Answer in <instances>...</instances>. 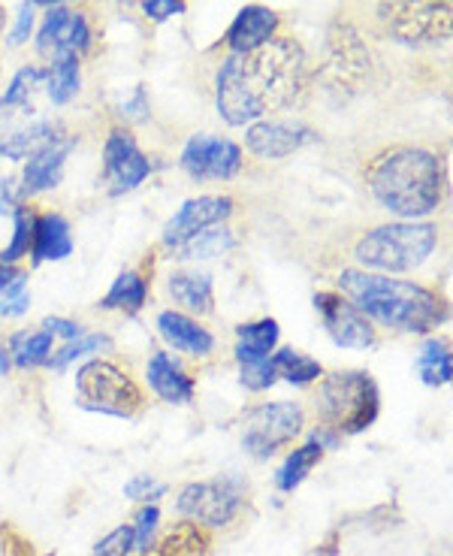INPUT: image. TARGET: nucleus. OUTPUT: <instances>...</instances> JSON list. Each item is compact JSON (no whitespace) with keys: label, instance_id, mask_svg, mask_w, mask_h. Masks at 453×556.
Masks as SVG:
<instances>
[{"label":"nucleus","instance_id":"1","mask_svg":"<svg viewBox=\"0 0 453 556\" xmlns=\"http://www.w3.org/2000/svg\"><path fill=\"white\" fill-rule=\"evenodd\" d=\"M305 85V52L297 40L273 37L261 49L230 55L215 79L221 118L234 127H251L263 115L288 110Z\"/></svg>","mask_w":453,"mask_h":556},{"label":"nucleus","instance_id":"2","mask_svg":"<svg viewBox=\"0 0 453 556\" xmlns=\"http://www.w3.org/2000/svg\"><path fill=\"white\" fill-rule=\"evenodd\" d=\"M444 161L429 149L393 146L372 157L366 185L381 208L402 222H420L441 206L444 197Z\"/></svg>","mask_w":453,"mask_h":556},{"label":"nucleus","instance_id":"3","mask_svg":"<svg viewBox=\"0 0 453 556\" xmlns=\"http://www.w3.org/2000/svg\"><path fill=\"white\" fill-rule=\"evenodd\" d=\"M339 288H342L344 300L357 308L363 318L378 320L381 327H390V330L429 333L448 320L444 296L417 281L344 269L339 276Z\"/></svg>","mask_w":453,"mask_h":556},{"label":"nucleus","instance_id":"4","mask_svg":"<svg viewBox=\"0 0 453 556\" xmlns=\"http://www.w3.org/2000/svg\"><path fill=\"white\" fill-rule=\"evenodd\" d=\"M439 245V227L429 222L381 224L360 239L357 261L378 273H412L429 261Z\"/></svg>","mask_w":453,"mask_h":556},{"label":"nucleus","instance_id":"5","mask_svg":"<svg viewBox=\"0 0 453 556\" xmlns=\"http://www.w3.org/2000/svg\"><path fill=\"white\" fill-rule=\"evenodd\" d=\"M381 412V393L375 378L360 369H339L320 381L317 390V415L327 427L344 435H357L369 430Z\"/></svg>","mask_w":453,"mask_h":556},{"label":"nucleus","instance_id":"6","mask_svg":"<svg viewBox=\"0 0 453 556\" xmlns=\"http://www.w3.org/2000/svg\"><path fill=\"white\" fill-rule=\"evenodd\" d=\"M85 408L115 417H134L146 405L142 388L112 361H88L76 376Z\"/></svg>","mask_w":453,"mask_h":556},{"label":"nucleus","instance_id":"7","mask_svg":"<svg viewBox=\"0 0 453 556\" xmlns=\"http://www.w3.org/2000/svg\"><path fill=\"white\" fill-rule=\"evenodd\" d=\"M246 481L239 478H212L181 486L176 511L197 527H227L242 511Z\"/></svg>","mask_w":453,"mask_h":556},{"label":"nucleus","instance_id":"8","mask_svg":"<svg viewBox=\"0 0 453 556\" xmlns=\"http://www.w3.org/2000/svg\"><path fill=\"white\" fill-rule=\"evenodd\" d=\"M302 408L297 403H263L246 415L242 447L251 457L269 459L278 447L290 445L302 432Z\"/></svg>","mask_w":453,"mask_h":556},{"label":"nucleus","instance_id":"9","mask_svg":"<svg viewBox=\"0 0 453 556\" xmlns=\"http://www.w3.org/2000/svg\"><path fill=\"white\" fill-rule=\"evenodd\" d=\"M451 3H381L378 15L390 37L408 46L451 40Z\"/></svg>","mask_w":453,"mask_h":556},{"label":"nucleus","instance_id":"10","mask_svg":"<svg viewBox=\"0 0 453 556\" xmlns=\"http://www.w3.org/2000/svg\"><path fill=\"white\" fill-rule=\"evenodd\" d=\"M88 46H91L88 18L76 10H70V7H61V3L49 7L40 34H37V52L55 64V61L85 55Z\"/></svg>","mask_w":453,"mask_h":556},{"label":"nucleus","instance_id":"11","mask_svg":"<svg viewBox=\"0 0 453 556\" xmlns=\"http://www.w3.org/2000/svg\"><path fill=\"white\" fill-rule=\"evenodd\" d=\"M181 169L197 181L234 179L242 169V149L234 139L197 134V137L188 139V146L181 152Z\"/></svg>","mask_w":453,"mask_h":556},{"label":"nucleus","instance_id":"12","mask_svg":"<svg viewBox=\"0 0 453 556\" xmlns=\"http://www.w3.org/2000/svg\"><path fill=\"white\" fill-rule=\"evenodd\" d=\"M149 157L139 152L134 134L124 130V127L110 130L106 146H103V176L110 181V194L122 197L127 191H134V188H139L142 181L149 179Z\"/></svg>","mask_w":453,"mask_h":556},{"label":"nucleus","instance_id":"13","mask_svg":"<svg viewBox=\"0 0 453 556\" xmlns=\"http://www.w3.org/2000/svg\"><path fill=\"white\" fill-rule=\"evenodd\" d=\"M315 306L317 312H320V318H324L327 333H330V339L339 348H348V351H366V348H372L378 342L372 320L363 318L357 308L344 300L342 293H315Z\"/></svg>","mask_w":453,"mask_h":556},{"label":"nucleus","instance_id":"14","mask_svg":"<svg viewBox=\"0 0 453 556\" xmlns=\"http://www.w3.org/2000/svg\"><path fill=\"white\" fill-rule=\"evenodd\" d=\"M230 215H234V200L230 197H193L188 203H181L179 212L164 227V245L179 249L181 242H188L197 233L215 227V224L227 222Z\"/></svg>","mask_w":453,"mask_h":556},{"label":"nucleus","instance_id":"15","mask_svg":"<svg viewBox=\"0 0 453 556\" xmlns=\"http://www.w3.org/2000/svg\"><path fill=\"white\" fill-rule=\"evenodd\" d=\"M317 134L305 125H288V122H257L248 127V152L263 161H281L288 154L300 152L302 146L315 142Z\"/></svg>","mask_w":453,"mask_h":556},{"label":"nucleus","instance_id":"16","mask_svg":"<svg viewBox=\"0 0 453 556\" xmlns=\"http://www.w3.org/2000/svg\"><path fill=\"white\" fill-rule=\"evenodd\" d=\"M275 30H278V15L269 7L251 3L246 10H239V15L234 18V25L227 30V46L234 55H246V52L261 49L263 42L273 40Z\"/></svg>","mask_w":453,"mask_h":556},{"label":"nucleus","instance_id":"17","mask_svg":"<svg viewBox=\"0 0 453 556\" xmlns=\"http://www.w3.org/2000/svg\"><path fill=\"white\" fill-rule=\"evenodd\" d=\"M73 146H76V139L64 137L55 146H49V149H42L40 154H34L28 161V167H25V176H22V194H42V191H52L61 185L64 179V167H67V157L73 152Z\"/></svg>","mask_w":453,"mask_h":556},{"label":"nucleus","instance_id":"18","mask_svg":"<svg viewBox=\"0 0 453 556\" xmlns=\"http://www.w3.org/2000/svg\"><path fill=\"white\" fill-rule=\"evenodd\" d=\"M158 330L176 351H185L191 357H209L215 351V336L193 318H188L185 312H161Z\"/></svg>","mask_w":453,"mask_h":556},{"label":"nucleus","instance_id":"19","mask_svg":"<svg viewBox=\"0 0 453 556\" xmlns=\"http://www.w3.org/2000/svg\"><path fill=\"white\" fill-rule=\"evenodd\" d=\"M149 384L164 403L188 405L193 400V378L166 351H154L151 354Z\"/></svg>","mask_w":453,"mask_h":556},{"label":"nucleus","instance_id":"20","mask_svg":"<svg viewBox=\"0 0 453 556\" xmlns=\"http://www.w3.org/2000/svg\"><path fill=\"white\" fill-rule=\"evenodd\" d=\"M61 139H64V134L55 122H34L28 127H18V130H0V154L22 161V157L40 154L42 149L55 146Z\"/></svg>","mask_w":453,"mask_h":556},{"label":"nucleus","instance_id":"21","mask_svg":"<svg viewBox=\"0 0 453 556\" xmlns=\"http://www.w3.org/2000/svg\"><path fill=\"white\" fill-rule=\"evenodd\" d=\"M34 266L46 264V261H64L73 254V237H70V224L64 215H40L37 227H34Z\"/></svg>","mask_w":453,"mask_h":556},{"label":"nucleus","instance_id":"22","mask_svg":"<svg viewBox=\"0 0 453 556\" xmlns=\"http://www.w3.org/2000/svg\"><path fill=\"white\" fill-rule=\"evenodd\" d=\"M166 288H169V296L193 315H209L215 308V288H212V278L206 273L176 269L166 281Z\"/></svg>","mask_w":453,"mask_h":556},{"label":"nucleus","instance_id":"23","mask_svg":"<svg viewBox=\"0 0 453 556\" xmlns=\"http://www.w3.org/2000/svg\"><path fill=\"white\" fill-rule=\"evenodd\" d=\"M275 342H278V320L263 318L254 324H242L236 330V361L239 366L269 361Z\"/></svg>","mask_w":453,"mask_h":556},{"label":"nucleus","instance_id":"24","mask_svg":"<svg viewBox=\"0 0 453 556\" xmlns=\"http://www.w3.org/2000/svg\"><path fill=\"white\" fill-rule=\"evenodd\" d=\"M209 547H212V539L203 527H197L191 520L185 523H176L173 529H166L164 539L154 542V551H149L151 556H206Z\"/></svg>","mask_w":453,"mask_h":556},{"label":"nucleus","instance_id":"25","mask_svg":"<svg viewBox=\"0 0 453 556\" xmlns=\"http://www.w3.org/2000/svg\"><path fill=\"white\" fill-rule=\"evenodd\" d=\"M320 457H324V447H320V442H305L302 447H297V451H290V457L278 466V472H275V486L281 490V493H293L297 486L309 478V472L315 469L317 463H320Z\"/></svg>","mask_w":453,"mask_h":556},{"label":"nucleus","instance_id":"26","mask_svg":"<svg viewBox=\"0 0 453 556\" xmlns=\"http://www.w3.org/2000/svg\"><path fill=\"white\" fill-rule=\"evenodd\" d=\"M28 308V273L18 269V266L0 264V315H3V318H22Z\"/></svg>","mask_w":453,"mask_h":556},{"label":"nucleus","instance_id":"27","mask_svg":"<svg viewBox=\"0 0 453 556\" xmlns=\"http://www.w3.org/2000/svg\"><path fill=\"white\" fill-rule=\"evenodd\" d=\"M417 372H420V381L429 384V388L451 384V345H448L444 339H429V342H424V345H420V354H417Z\"/></svg>","mask_w":453,"mask_h":556},{"label":"nucleus","instance_id":"28","mask_svg":"<svg viewBox=\"0 0 453 556\" xmlns=\"http://www.w3.org/2000/svg\"><path fill=\"white\" fill-rule=\"evenodd\" d=\"M146 296H149V285L146 278L139 276L137 269L122 273V276L112 281L110 293L97 303L100 308H122L127 315H137L139 308L146 306Z\"/></svg>","mask_w":453,"mask_h":556},{"label":"nucleus","instance_id":"29","mask_svg":"<svg viewBox=\"0 0 453 556\" xmlns=\"http://www.w3.org/2000/svg\"><path fill=\"white\" fill-rule=\"evenodd\" d=\"M52 357V336L46 330H18L10 339V361L18 369H34Z\"/></svg>","mask_w":453,"mask_h":556},{"label":"nucleus","instance_id":"30","mask_svg":"<svg viewBox=\"0 0 453 556\" xmlns=\"http://www.w3.org/2000/svg\"><path fill=\"white\" fill-rule=\"evenodd\" d=\"M236 245L234 230L221 227V230H203L188 242H181L179 249H173V257L179 261H206V257H218L224 251H230Z\"/></svg>","mask_w":453,"mask_h":556},{"label":"nucleus","instance_id":"31","mask_svg":"<svg viewBox=\"0 0 453 556\" xmlns=\"http://www.w3.org/2000/svg\"><path fill=\"white\" fill-rule=\"evenodd\" d=\"M42 83H49V67H40V64L22 67L13 76L10 88L3 91L0 110H13V106H18V110L30 112V98H34V91H37Z\"/></svg>","mask_w":453,"mask_h":556},{"label":"nucleus","instance_id":"32","mask_svg":"<svg viewBox=\"0 0 453 556\" xmlns=\"http://www.w3.org/2000/svg\"><path fill=\"white\" fill-rule=\"evenodd\" d=\"M273 369H275V378L281 376L285 381L290 384H312L317 378L324 376V366L312 357H305L300 351H293V348H281L278 354H275L273 361Z\"/></svg>","mask_w":453,"mask_h":556},{"label":"nucleus","instance_id":"33","mask_svg":"<svg viewBox=\"0 0 453 556\" xmlns=\"http://www.w3.org/2000/svg\"><path fill=\"white\" fill-rule=\"evenodd\" d=\"M83 88V70H79V58H67V61H55L49 67V100L55 106H64L79 94Z\"/></svg>","mask_w":453,"mask_h":556},{"label":"nucleus","instance_id":"34","mask_svg":"<svg viewBox=\"0 0 453 556\" xmlns=\"http://www.w3.org/2000/svg\"><path fill=\"white\" fill-rule=\"evenodd\" d=\"M34 227H37V215H34L28 206H15L13 208V242L0 251V264L13 266L18 257L30 254V245H34Z\"/></svg>","mask_w":453,"mask_h":556},{"label":"nucleus","instance_id":"35","mask_svg":"<svg viewBox=\"0 0 453 556\" xmlns=\"http://www.w3.org/2000/svg\"><path fill=\"white\" fill-rule=\"evenodd\" d=\"M110 345H112L110 336H103V333L88 336V333H85L83 339H76V342H70V345H64L61 351H55V354L49 357V363H46V366H52V369H64L67 363L79 361V357H88V354H95V351H103V348H110Z\"/></svg>","mask_w":453,"mask_h":556},{"label":"nucleus","instance_id":"36","mask_svg":"<svg viewBox=\"0 0 453 556\" xmlns=\"http://www.w3.org/2000/svg\"><path fill=\"white\" fill-rule=\"evenodd\" d=\"M158 520H161V511L158 505H146L137 515V527L134 529V551L139 554H149L151 544H154V529H158Z\"/></svg>","mask_w":453,"mask_h":556},{"label":"nucleus","instance_id":"37","mask_svg":"<svg viewBox=\"0 0 453 556\" xmlns=\"http://www.w3.org/2000/svg\"><path fill=\"white\" fill-rule=\"evenodd\" d=\"M134 551V529L130 527H118L112 529L106 539H100L91 556H130Z\"/></svg>","mask_w":453,"mask_h":556},{"label":"nucleus","instance_id":"38","mask_svg":"<svg viewBox=\"0 0 453 556\" xmlns=\"http://www.w3.org/2000/svg\"><path fill=\"white\" fill-rule=\"evenodd\" d=\"M166 493V484L161 481H154L151 475H137V478H130L127 484H124V496L127 500H161Z\"/></svg>","mask_w":453,"mask_h":556},{"label":"nucleus","instance_id":"39","mask_svg":"<svg viewBox=\"0 0 453 556\" xmlns=\"http://www.w3.org/2000/svg\"><path fill=\"white\" fill-rule=\"evenodd\" d=\"M242 384L248 390H269L275 384V369L269 361L246 363L242 366Z\"/></svg>","mask_w":453,"mask_h":556},{"label":"nucleus","instance_id":"40","mask_svg":"<svg viewBox=\"0 0 453 556\" xmlns=\"http://www.w3.org/2000/svg\"><path fill=\"white\" fill-rule=\"evenodd\" d=\"M188 10L185 3H176V0H146L142 3V13L151 22H166V18H173V15H181Z\"/></svg>","mask_w":453,"mask_h":556},{"label":"nucleus","instance_id":"41","mask_svg":"<svg viewBox=\"0 0 453 556\" xmlns=\"http://www.w3.org/2000/svg\"><path fill=\"white\" fill-rule=\"evenodd\" d=\"M42 327H46V333L49 336H64L70 342H76V339H83L85 336L83 324H76V320L67 318H46L42 320Z\"/></svg>","mask_w":453,"mask_h":556},{"label":"nucleus","instance_id":"42","mask_svg":"<svg viewBox=\"0 0 453 556\" xmlns=\"http://www.w3.org/2000/svg\"><path fill=\"white\" fill-rule=\"evenodd\" d=\"M30 28H34V3H22V10H18V22H15V30L10 42L13 46H22V42L30 37Z\"/></svg>","mask_w":453,"mask_h":556},{"label":"nucleus","instance_id":"43","mask_svg":"<svg viewBox=\"0 0 453 556\" xmlns=\"http://www.w3.org/2000/svg\"><path fill=\"white\" fill-rule=\"evenodd\" d=\"M22 200H25V194H22V188H15L13 179H0V215L22 206Z\"/></svg>","mask_w":453,"mask_h":556},{"label":"nucleus","instance_id":"44","mask_svg":"<svg viewBox=\"0 0 453 556\" xmlns=\"http://www.w3.org/2000/svg\"><path fill=\"white\" fill-rule=\"evenodd\" d=\"M122 112L127 118H134V122H146V118H149V98H146V88H142V85L134 91V100L124 103Z\"/></svg>","mask_w":453,"mask_h":556},{"label":"nucleus","instance_id":"45","mask_svg":"<svg viewBox=\"0 0 453 556\" xmlns=\"http://www.w3.org/2000/svg\"><path fill=\"white\" fill-rule=\"evenodd\" d=\"M339 554V532H330V539L324 542V551H315L312 556H336Z\"/></svg>","mask_w":453,"mask_h":556},{"label":"nucleus","instance_id":"46","mask_svg":"<svg viewBox=\"0 0 453 556\" xmlns=\"http://www.w3.org/2000/svg\"><path fill=\"white\" fill-rule=\"evenodd\" d=\"M10 366H13V361H10V351L0 345V376H7V372H10Z\"/></svg>","mask_w":453,"mask_h":556},{"label":"nucleus","instance_id":"47","mask_svg":"<svg viewBox=\"0 0 453 556\" xmlns=\"http://www.w3.org/2000/svg\"><path fill=\"white\" fill-rule=\"evenodd\" d=\"M3 22H7V13H3V7H0V30H3Z\"/></svg>","mask_w":453,"mask_h":556}]
</instances>
